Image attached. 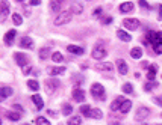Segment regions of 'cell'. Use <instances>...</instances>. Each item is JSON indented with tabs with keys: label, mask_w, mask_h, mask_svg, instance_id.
Masks as SVG:
<instances>
[{
	"label": "cell",
	"mask_w": 162,
	"mask_h": 125,
	"mask_svg": "<svg viewBox=\"0 0 162 125\" xmlns=\"http://www.w3.org/2000/svg\"><path fill=\"white\" fill-rule=\"evenodd\" d=\"M71 11H62L59 12V15L55 18V26H64L71 21Z\"/></svg>",
	"instance_id": "cell-1"
},
{
	"label": "cell",
	"mask_w": 162,
	"mask_h": 125,
	"mask_svg": "<svg viewBox=\"0 0 162 125\" xmlns=\"http://www.w3.org/2000/svg\"><path fill=\"white\" fill-rule=\"evenodd\" d=\"M91 95L95 100H105V88L100 83H94L91 86Z\"/></svg>",
	"instance_id": "cell-2"
},
{
	"label": "cell",
	"mask_w": 162,
	"mask_h": 125,
	"mask_svg": "<svg viewBox=\"0 0 162 125\" xmlns=\"http://www.w3.org/2000/svg\"><path fill=\"white\" fill-rule=\"evenodd\" d=\"M106 50L103 48L102 45H95L93 48V53H91V56H93V59H95V60H102V59L106 58Z\"/></svg>",
	"instance_id": "cell-3"
},
{
	"label": "cell",
	"mask_w": 162,
	"mask_h": 125,
	"mask_svg": "<svg viewBox=\"0 0 162 125\" xmlns=\"http://www.w3.org/2000/svg\"><path fill=\"white\" fill-rule=\"evenodd\" d=\"M123 26L126 29H129V30H137L139 27V20H137V18H124L123 20Z\"/></svg>",
	"instance_id": "cell-4"
},
{
	"label": "cell",
	"mask_w": 162,
	"mask_h": 125,
	"mask_svg": "<svg viewBox=\"0 0 162 125\" xmlns=\"http://www.w3.org/2000/svg\"><path fill=\"white\" fill-rule=\"evenodd\" d=\"M147 39H148V42H152L153 45H156V44L162 42V33H161V32H153V30H148V33H147Z\"/></svg>",
	"instance_id": "cell-5"
},
{
	"label": "cell",
	"mask_w": 162,
	"mask_h": 125,
	"mask_svg": "<svg viewBox=\"0 0 162 125\" xmlns=\"http://www.w3.org/2000/svg\"><path fill=\"white\" fill-rule=\"evenodd\" d=\"M150 115V108L148 107H139L137 110V115H135V121H144L145 118Z\"/></svg>",
	"instance_id": "cell-6"
},
{
	"label": "cell",
	"mask_w": 162,
	"mask_h": 125,
	"mask_svg": "<svg viewBox=\"0 0 162 125\" xmlns=\"http://www.w3.org/2000/svg\"><path fill=\"white\" fill-rule=\"evenodd\" d=\"M9 15V3L5 0V2H2V5H0V21L3 23L5 21V18Z\"/></svg>",
	"instance_id": "cell-7"
},
{
	"label": "cell",
	"mask_w": 162,
	"mask_h": 125,
	"mask_svg": "<svg viewBox=\"0 0 162 125\" xmlns=\"http://www.w3.org/2000/svg\"><path fill=\"white\" fill-rule=\"evenodd\" d=\"M14 59L18 63V67L23 68L24 65H27V58H26L24 53H14Z\"/></svg>",
	"instance_id": "cell-8"
},
{
	"label": "cell",
	"mask_w": 162,
	"mask_h": 125,
	"mask_svg": "<svg viewBox=\"0 0 162 125\" xmlns=\"http://www.w3.org/2000/svg\"><path fill=\"white\" fill-rule=\"evenodd\" d=\"M117 68H118V72L121 75H126L129 72L127 63H126V60H123V59H118V60H117Z\"/></svg>",
	"instance_id": "cell-9"
},
{
	"label": "cell",
	"mask_w": 162,
	"mask_h": 125,
	"mask_svg": "<svg viewBox=\"0 0 162 125\" xmlns=\"http://www.w3.org/2000/svg\"><path fill=\"white\" fill-rule=\"evenodd\" d=\"M46 86H47V92L50 93V92H53V89H56L59 86V80H56L55 77H51V78H49L46 82Z\"/></svg>",
	"instance_id": "cell-10"
},
{
	"label": "cell",
	"mask_w": 162,
	"mask_h": 125,
	"mask_svg": "<svg viewBox=\"0 0 162 125\" xmlns=\"http://www.w3.org/2000/svg\"><path fill=\"white\" fill-rule=\"evenodd\" d=\"M20 47H21V48H34V41H32V38L23 36V38L20 39Z\"/></svg>",
	"instance_id": "cell-11"
},
{
	"label": "cell",
	"mask_w": 162,
	"mask_h": 125,
	"mask_svg": "<svg viewBox=\"0 0 162 125\" xmlns=\"http://www.w3.org/2000/svg\"><path fill=\"white\" fill-rule=\"evenodd\" d=\"M17 36V30L15 29H12V30H9L8 33L5 35V44L6 45H12L14 44V38Z\"/></svg>",
	"instance_id": "cell-12"
},
{
	"label": "cell",
	"mask_w": 162,
	"mask_h": 125,
	"mask_svg": "<svg viewBox=\"0 0 162 125\" xmlns=\"http://www.w3.org/2000/svg\"><path fill=\"white\" fill-rule=\"evenodd\" d=\"M73 98L79 102H82V101H85V92L82 91V89H79V88H74L73 89Z\"/></svg>",
	"instance_id": "cell-13"
},
{
	"label": "cell",
	"mask_w": 162,
	"mask_h": 125,
	"mask_svg": "<svg viewBox=\"0 0 162 125\" xmlns=\"http://www.w3.org/2000/svg\"><path fill=\"white\" fill-rule=\"evenodd\" d=\"M126 101V98L124 97H117L115 100H114V102L111 104V110L112 112H117V110H120V107H121V104Z\"/></svg>",
	"instance_id": "cell-14"
},
{
	"label": "cell",
	"mask_w": 162,
	"mask_h": 125,
	"mask_svg": "<svg viewBox=\"0 0 162 125\" xmlns=\"http://www.w3.org/2000/svg\"><path fill=\"white\" fill-rule=\"evenodd\" d=\"M67 51L68 53H73V54H76V56H80V54H84V48L82 47H79V45H67Z\"/></svg>",
	"instance_id": "cell-15"
},
{
	"label": "cell",
	"mask_w": 162,
	"mask_h": 125,
	"mask_svg": "<svg viewBox=\"0 0 162 125\" xmlns=\"http://www.w3.org/2000/svg\"><path fill=\"white\" fill-rule=\"evenodd\" d=\"M65 72V67H53L49 69V74L51 75V77H56V75H61Z\"/></svg>",
	"instance_id": "cell-16"
},
{
	"label": "cell",
	"mask_w": 162,
	"mask_h": 125,
	"mask_svg": "<svg viewBox=\"0 0 162 125\" xmlns=\"http://www.w3.org/2000/svg\"><path fill=\"white\" fill-rule=\"evenodd\" d=\"M132 9H133V3H132V2H124V3L120 5V12H123V14L130 12Z\"/></svg>",
	"instance_id": "cell-17"
},
{
	"label": "cell",
	"mask_w": 162,
	"mask_h": 125,
	"mask_svg": "<svg viewBox=\"0 0 162 125\" xmlns=\"http://www.w3.org/2000/svg\"><path fill=\"white\" fill-rule=\"evenodd\" d=\"M117 36H118L121 41H124V42H129V41H132V36L127 33V32H124V30H117Z\"/></svg>",
	"instance_id": "cell-18"
},
{
	"label": "cell",
	"mask_w": 162,
	"mask_h": 125,
	"mask_svg": "<svg viewBox=\"0 0 162 125\" xmlns=\"http://www.w3.org/2000/svg\"><path fill=\"white\" fill-rule=\"evenodd\" d=\"M32 101H34V104L36 106V108L38 110H41V108L44 107V102H43V98L38 95V93H35L34 97H32Z\"/></svg>",
	"instance_id": "cell-19"
},
{
	"label": "cell",
	"mask_w": 162,
	"mask_h": 125,
	"mask_svg": "<svg viewBox=\"0 0 162 125\" xmlns=\"http://www.w3.org/2000/svg\"><path fill=\"white\" fill-rule=\"evenodd\" d=\"M97 69H100V71H109L111 72L112 69H114V65H112L111 62H105V63L97 65Z\"/></svg>",
	"instance_id": "cell-20"
},
{
	"label": "cell",
	"mask_w": 162,
	"mask_h": 125,
	"mask_svg": "<svg viewBox=\"0 0 162 125\" xmlns=\"http://www.w3.org/2000/svg\"><path fill=\"white\" fill-rule=\"evenodd\" d=\"M130 56H132V59H141L143 50H141L139 47H133V48L130 50Z\"/></svg>",
	"instance_id": "cell-21"
},
{
	"label": "cell",
	"mask_w": 162,
	"mask_h": 125,
	"mask_svg": "<svg viewBox=\"0 0 162 125\" xmlns=\"http://www.w3.org/2000/svg\"><path fill=\"white\" fill-rule=\"evenodd\" d=\"M0 93H2V97H3V100H5V98L11 97V95L14 93V91H12V88H0Z\"/></svg>",
	"instance_id": "cell-22"
},
{
	"label": "cell",
	"mask_w": 162,
	"mask_h": 125,
	"mask_svg": "<svg viewBox=\"0 0 162 125\" xmlns=\"http://www.w3.org/2000/svg\"><path fill=\"white\" fill-rule=\"evenodd\" d=\"M130 107H132V101H129V100H126L123 104H121V107H120V112L121 113H127L129 110H130Z\"/></svg>",
	"instance_id": "cell-23"
},
{
	"label": "cell",
	"mask_w": 162,
	"mask_h": 125,
	"mask_svg": "<svg viewBox=\"0 0 162 125\" xmlns=\"http://www.w3.org/2000/svg\"><path fill=\"white\" fill-rule=\"evenodd\" d=\"M89 118H94V119H102L103 118V113L100 108H91V115Z\"/></svg>",
	"instance_id": "cell-24"
},
{
	"label": "cell",
	"mask_w": 162,
	"mask_h": 125,
	"mask_svg": "<svg viewBox=\"0 0 162 125\" xmlns=\"http://www.w3.org/2000/svg\"><path fill=\"white\" fill-rule=\"evenodd\" d=\"M154 75H156V67L154 65H150L148 67V74H147V78L150 82H154Z\"/></svg>",
	"instance_id": "cell-25"
},
{
	"label": "cell",
	"mask_w": 162,
	"mask_h": 125,
	"mask_svg": "<svg viewBox=\"0 0 162 125\" xmlns=\"http://www.w3.org/2000/svg\"><path fill=\"white\" fill-rule=\"evenodd\" d=\"M27 88H29L30 91L36 92L38 89H40V83H38L36 80H29V82H27Z\"/></svg>",
	"instance_id": "cell-26"
},
{
	"label": "cell",
	"mask_w": 162,
	"mask_h": 125,
	"mask_svg": "<svg viewBox=\"0 0 162 125\" xmlns=\"http://www.w3.org/2000/svg\"><path fill=\"white\" fill-rule=\"evenodd\" d=\"M12 21H14L15 26H21L23 24V17H21L18 12H15V14H12Z\"/></svg>",
	"instance_id": "cell-27"
},
{
	"label": "cell",
	"mask_w": 162,
	"mask_h": 125,
	"mask_svg": "<svg viewBox=\"0 0 162 125\" xmlns=\"http://www.w3.org/2000/svg\"><path fill=\"white\" fill-rule=\"evenodd\" d=\"M80 113H82L84 116L89 118V115H91V107H89L88 104H84V106H80Z\"/></svg>",
	"instance_id": "cell-28"
},
{
	"label": "cell",
	"mask_w": 162,
	"mask_h": 125,
	"mask_svg": "<svg viewBox=\"0 0 162 125\" xmlns=\"http://www.w3.org/2000/svg\"><path fill=\"white\" fill-rule=\"evenodd\" d=\"M61 3L62 2H59V0H50V9L55 11V12H58L61 9Z\"/></svg>",
	"instance_id": "cell-29"
},
{
	"label": "cell",
	"mask_w": 162,
	"mask_h": 125,
	"mask_svg": "<svg viewBox=\"0 0 162 125\" xmlns=\"http://www.w3.org/2000/svg\"><path fill=\"white\" fill-rule=\"evenodd\" d=\"M84 11V6L79 5V3H73L71 5V14H80Z\"/></svg>",
	"instance_id": "cell-30"
},
{
	"label": "cell",
	"mask_w": 162,
	"mask_h": 125,
	"mask_svg": "<svg viewBox=\"0 0 162 125\" xmlns=\"http://www.w3.org/2000/svg\"><path fill=\"white\" fill-rule=\"evenodd\" d=\"M6 118H8L9 121H20L21 115H20V113H15V112H9V113H6Z\"/></svg>",
	"instance_id": "cell-31"
},
{
	"label": "cell",
	"mask_w": 162,
	"mask_h": 125,
	"mask_svg": "<svg viewBox=\"0 0 162 125\" xmlns=\"http://www.w3.org/2000/svg\"><path fill=\"white\" fill-rule=\"evenodd\" d=\"M82 124V118L80 116H73V118H70V121H68V124L67 125H80Z\"/></svg>",
	"instance_id": "cell-32"
},
{
	"label": "cell",
	"mask_w": 162,
	"mask_h": 125,
	"mask_svg": "<svg viewBox=\"0 0 162 125\" xmlns=\"http://www.w3.org/2000/svg\"><path fill=\"white\" fill-rule=\"evenodd\" d=\"M35 124L36 125H51L46 118H43V116H38L36 119H35Z\"/></svg>",
	"instance_id": "cell-33"
},
{
	"label": "cell",
	"mask_w": 162,
	"mask_h": 125,
	"mask_svg": "<svg viewBox=\"0 0 162 125\" xmlns=\"http://www.w3.org/2000/svg\"><path fill=\"white\" fill-rule=\"evenodd\" d=\"M51 59H53V62H62L64 56L61 54L59 51H55V53H51Z\"/></svg>",
	"instance_id": "cell-34"
},
{
	"label": "cell",
	"mask_w": 162,
	"mask_h": 125,
	"mask_svg": "<svg viewBox=\"0 0 162 125\" xmlns=\"http://www.w3.org/2000/svg\"><path fill=\"white\" fill-rule=\"evenodd\" d=\"M71 112H73V107H71V104H64V106H62V113H64L65 116L71 115Z\"/></svg>",
	"instance_id": "cell-35"
},
{
	"label": "cell",
	"mask_w": 162,
	"mask_h": 125,
	"mask_svg": "<svg viewBox=\"0 0 162 125\" xmlns=\"http://www.w3.org/2000/svg\"><path fill=\"white\" fill-rule=\"evenodd\" d=\"M49 53H50L49 48H41V50H40V59H41V60H46V59L49 58Z\"/></svg>",
	"instance_id": "cell-36"
},
{
	"label": "cell",
	"mask_w": 162,
	"mask_h": 125,
	"mask_svg": "<svg viewBox=\"0 0 162 125\" xmlns=\"http://www.w3.org/2000/svg\"><path fill=\"white\" fill-rule=\"evenodd\" d=\"M153 88H158V83H156V82H148V83L144 86V91L150 92V91H153Z\"/></svg>",
	"instance_id": "cell-37"
},
{
	"label": "cell",
	"mask_w": 162,
	"mask_h": 125,
	"mask_svg": "<svg viewBox=\"0 0 162 125\" xmlns=\"http://www.w3.org/2000/svg\"><path fill=\"white\" fill-rule=\"evenodd\" d=\"M132 91H133V88H132V84L130 83L123 84V92H124V93H132Z\"/></svg>",
	"instance_id": "cell-38"
},
{
	"label": "cell",
	"mask_w": 162,
	"mask_h": 125,
	"mask_svg": "<svg viewBox=\"0 0 162 125\" xmlns=\"http://www.w3.org/2000/svg\"><path fill=\"white\" fill-rule=\"evenodd\" d=\"M153 47H154V53H156V54H162V42L156 44V45H153Z\"/></svg>",
	"instance_id": "cell-39"
},
{
	"label": "cell",
	"mask_w": 162,
	"mask_h": 125,
	"mask_svg": "<svg viewBox=\"0 0 162 125\" xmlns=\"http://www.w3.org/2000/svg\"><path fill=\"white\" fill-rule=\"evenodd\" d=\"M21 71H23V74H29V72H30V71H32V67H30V65H24V67L21 68Z\"/></svg>",
	"instance_id": "cell-40"
},
{
	"label": "cell",
	"mask_w": 162,
	"mask_h": 125,
	"mask_svg": "<svg viewBox=\"0 0 162 125\" xmlns=\"http://www.w3.org/2000/svg\"><path fill=\"white\" fill-rule=\"evenodd\" d=\"M138 3H139V6H141V8H150V5H148L145 0H139Z\"/></svg>",
	"instance_id": "cell-41"
},
{
	"label": "cell",
	"mask_w": 162,
	"mask_h": 125,
	"mask_svg": "<svg viewBox=\"0 0 162 125\" xmlns=\"http://www.w3.org/2000/svg\"><path fill=\"white\" fill-rule=\"evenodd\" d=\"M102 23L103 24H109V23H112V17H105L102 20Z\"/></svg>",
	"instance_id": "cell-42"
},
{
	"label": "cell",
	"mask_w": 162,
	"mask_h": 125,
	"mask_svg": "<svg viewBox=\"0 0 162 125\" xmlns=\"http://www.w3.org/2000/svg\"><path fill=\"white\" fill-rule=\"evenodd\" d=\"M154 102H156V104H158V106H161L162 107V97H154Z\"/></svg>",
	"instance_id": "cell-43"
},
{
	"label": "cell",
	"mask_w": 162,
	"mask_h": 125,
	"mask_svg": "<svg viewBox=\"0 0 162 125\" xmlns=\"http://www.w3.org/2000/svg\"><path fill=\"white\" fill-rule=\"evenodd\" d=\"M100 14H102V8H99V9H95V11H94V17H99V15H100Z\"/></svg>",
	"instance_id": "cell-44"
},
{
	"label": "cell",
	"mask_w": 162,
	"mask_h": 125,
	"mask_svg": "<svg viewBox=\"0 0 162 125\" xmlns=\"http://www.w3.org/2000/svg\"><path fill=\"white\" fill-rule=\"evenodd\" d=\"M41 3V0H30V5L32 6H36V5H40Z\"/></svg>",
	"instance_id": "cell-45"
},
{
	"label": "cell",
	"mask_w": 162,
	"mask_h": 125,
	"mask_svg": "<svg viewBox=\"0 0 162 125\" xmlns=\"http://www.w3.org/2000/svg\"><path fill=\"white\" fill-rule=\"evenodd\" d=\"M14 110H18V112H23V107L18 106V104H14Z\"/></svg>",
	"instance_id": "cell-46"
},
{
	"label": "cell",
	"mask_w": 162,
	"mask_h": 125,
	"mask_svg": "<svg viewBox=\"0 0 162 125\" xmlns=\"http://www.w3.org/2000/svg\"><path fill=\"white\" fill-rule=\"evenodd\" d=\"M159 20H162V5H159Z\"/></svg>",
	"instance_id": "cell-47"
},
{
	"label": "cell",
	"mask_w": 162,
	"mask_h": 125,
	"mask_svg": "<svg viewBox=\"0 0 162 125\" xmlns=\"http://www.w3.org/2000/svg\"><path fill=\"white\" fill-rule=\"evenodd\" d=\"M0 101H3V97H2V93H0Z\"/></svg>",
	"instance_id": "cell-48"
},
{
	"label": "cell",
	"mask_w": 162,
	"mask_h": 125,
	"mask_svg": "<svg viewBox=\"0 0 162 125\" xmlns=\"http://www.w3.org/2000/svg\"><path fill=\"white\" fill-rule=\"evenodd\" d=\"M17 2H24V0H17Z\"/></svg>",
	"instance_id": "cell-49"
},
{
	"label": "cell",
	"mask_w": 162,
	"mask_h": 125,
	"mask_svg": "<svg viewBox=\"0 0 162 125\" xmlns=\"http://www.w3.org/2000/svg\"><path fill=\"white\" fill-rule=\"evenodd\" d=\"M112 125H118V124H117V122H115V124H112Z\"/></svg>",
	"instance_id": "cell-50"
},
{
	"label": "cell",
	"mask_w": 162,
	"mask_h": 125,
	"mask_svg": "<svg viewBox=\"0 0 162 125\" xmlns=\"http://www.w3.org/2000/svg\"><path fill=\"white\" fill-rule=\"evenodd\" d=\"M23 125H30V124H23Z\"/></svg>",
	"instance_id": "cell-51"
},
{
	"label": "cell",
	"mask_w": 162,
	"mask_h": 125,
	"mask_svg": "<svg viewBox=\"0 0 162 125\" xmlns=\"http://www.w3.org/2000/svg\"><path fill=\"white\" fill-rule=\"evenodd\" d=\"M59 2H64V0H59Z\"/></svg>",
	"instance_id": "cell-52"
},
{
	"label": "cell",
	"mask_w": 162,
	"mask_h": 125,
	"mask_svg": "<svg viewBox=\"0 0 162 125\" xmlns=\"http://www.w3.org/2000/svg\"><path fill=\"white\" fill-rule=\"evenodd\" d=\"M0 124H2V121H0Z\"/></svg>",
	"instance_id": "cell-53"
}]
</instances>
